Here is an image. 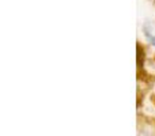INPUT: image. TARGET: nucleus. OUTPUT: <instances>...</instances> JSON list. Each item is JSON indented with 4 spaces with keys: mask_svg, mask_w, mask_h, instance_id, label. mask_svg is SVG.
<instances>
[{
    "mask_svg": "<svg viewBox=\"0 0 155 136\" xmlns=\"http://www.w3.org/2000/svg\"><path fill=\"white\" fill-rule=\"evenodd\" d=\"M136 52H137V67H142L143 65V60H144V49L140 46V44L136 45Z\"/></svg>",
    "mask_w": 155,
    "mask_h": 136,
    "instance_id": "1",
    "label": "nucleus"
},
{
    "mask_svg": "<svg viewBox=\"0 0 155 136\" xmlns=\"http://www.w3.org/2000/svg\"><path fill=\"white\" fill-rule=\"evenodd\" d=\"M150 42L153 44V45L155 46V37H150Z\"/></svg>",
    "mask_w": 155,
    "mask_h": 136,
    "instance_id": "2",
    "label": "nucleus"
}]
</instances>
